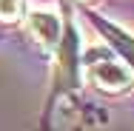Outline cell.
I'll return each mask as SVG.
<instances>
[{
    "mask_svg": "<svg viewBox=\"0 0 134 131\" xmlns=\"http://www.w3.org/2000/svg\"><path fill=\"white\" fill-rule=\"evenodd\" d=\"M26 14V6L23 0H0V20L3 23H14Z\"/></svg>",
    "mask_w": 134,
    "mask_h": 131,
    "instance_id": "obj_3",
    "label": "cell"
},
{
    "mask_svg": "<svg viewBox=\"0 0 134 131\" xmlns=\"http://www.w3.org/2000/svg\"><path fill=\"white\" fill-rule=\"evenodd\" d=\"M83 66H86L88 83L94 88H100L103 94H123L134 86V74L120 60H114L108 52L88 49V54L83 57Z\"/></svg>",
    "mask_w": 134,
    "mask_h": 131,
    "instance_id": "obj_1",
    "label": "cell"
},
{
    "mask_svg": "<svg viewBox=\"0 0 134 131\" xmlns=\"http://www.w3.org/2000/svg\"><path fill=\"white\" fill-rule=\"evenodd\" d=\"M26 31L43 52H54L63 37V20L49 9H34L26 14Z\"/></svg>",
    "mask_w": 134,
    "mask_h": 131,
    "instance_id": "obj_2",
    "label": "cell"
}]
</instances>
